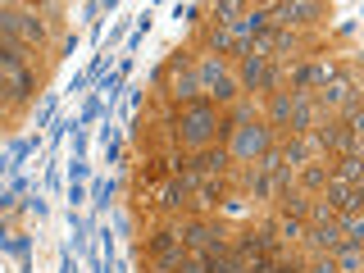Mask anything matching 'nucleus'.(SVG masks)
<instances>
[{
    "label": "nucleus",
    "instance_id": "1",
    "mask_svg": "<svg viewBox=\"0 0 364 273\" xmlns=\"http://www.w3.org/2000/svg\"><path fill=\"white\" fill-rule=\"evenodd\" d=\"M232 128L223 123L219 105H210V100H196V105H182V119H178V141L187 146V151H210L219 136H228Z\"/></svg>",
    "mask_w": 364,
    "mask_h": 273
},
{
    "label": "nucleus",
    "instance_id": "2",
    "mask_svg": "<svg viewBox=\"0 0 364 273\" xmlns=\"http://www.w3.org/2000/svg\"><path fill=\"white\" fill-rule=\"evenodd\" d=\"M273 146H278V132L269 128V123H242V128L228 132V159H237V164H255V159H264Z\"/></svg>",
    "mask_w": 364,
    "mask_h": 273
},
{
    "label": "nucleus",
    "instance_id": "3",
    "mask_svg": "<svg viewBox=\"0 0 364 273\" xmlns=\"http://www.w3.org/2000/svg\"><path fill=\"white\" fill-rule=\"evenodd\" d=\"M196 77H200V91H205V100H210V105H232L237 91H242V87H237V77L228 73L219 60H205L196 68Z\"/></svg>",
    "mask_w": 364,
    "mask_h": 273
},
{
    "label": "nucleus",
    "instance_id": "4",
    "mask_svg": "<svg viewBox=\"0 0 364 273\" xmlns=\"http://www.w3.org/2000/svg\"><path fill=\"white\" fill-rule=\"evenodd\" d=\"M237 87L242 91H273V64L264 60V55L246 50L242 55V73H237Z\"/></svg>",
    "mask_w": 364,
    "mask_h": 273
},
{
    "label": "nucleus",
    "instance_id": "5",
    "mask_svg": "<svg viewBox=\"0 0 364 273\" xmlns=\"http://www.w3.org/2000/svg\"><path fill=\"white\" fill-rule=\"evenodd\" d=\"M178 242H182V250H200V255H210V250H228L223 232L214 223H187L178 232Z\"/></svg>",
    "mask_w": 364,
    "mask_h": 273
},
{
    "label": "nucleus",
    "instance_id": "6",
    "mask_svg": "<svg viewBox=\"0 0 364 273\" xmlns=\"http://www.w3.org/2000/svg\"><path fill=\"white\" fill-rule=\"evenodd\" d=\"M287 123H291V136H305V132L318 128L314 91H291V114H287Z\"/></svg>",
    "mask_w": 364,
    "mask_h": 273
},
{
    "label": "nucleus",
    "instance_id": "7",
    "mask_svg": "<svg viewBox=\"0 0 364 273\" xmlns=\"http://www.w3.org/2000/svg\"><path fill=\"white\" fill-rule=\"evenodd\" d=\"M301 242H310L314 255H337V250L346 246V242H341V223H337V219H333V223H310Z\"/></svg>",
    "mask_w": 364,
    "mask_h": 273
},
{
    "label": "nucleus",
    "instance_id": "8",
    "mask_svg": "<svg viewBox=\"0 0 364 273\" xmlns=\"http://www.w3.org/2000/svg\"><path fill=\"white\" fill-rule=\"evenodd\" d=\"M269 14H278V18H273L278 28H291V23L323 18V5H314V0H287V5H269Z\"/></svg>",
    "mask_w": 364,
    "mask_h": 273
},
{
    "label": "nucleus",
    "instance_id": "9",
    "mask_svg": "<svg viewBox=\"0 0 364 273\" xmlns=\"http://www.w3.org/2000/svg\"><path fill=\"white\" fill-rule=\"evenodd\" d=\"M14 41L18 46H46V23L37 18V9H14Z\"/></svg>",
    "mask_w": 364,
    "mask_h": 273
},
{
    "label": "nucleus",
    "instance_id": "10",
    "mask_svg": "<svg viewBox=\"0 0 364 273\" xmlns=\"http://www.w3.org/2000/svg\"><path fill=\"white\" fill-rule=\"evenodd\" d=\"M328 178H333V164H323V159H310V164H301V191H323Z\"/></svg>",
    "mask_w": 364,
    "mask_h": 273
},
{
    "label": "nucleus",
    "instance_id": "11",
    "mask_svg": "<svg viewBox=\"0 0 364 273\" xmlns=\"http://www.w3.org/2000/svg\"><path fill=\"white\" fill-rule=\"evenodd\" d=\"M310 200L314 196H305V191H278V210H282V219H310Z\"/></svg>",
    "mask_w": 364,
    "mask_h": 273
},
{
    "label": "nucleus",
    "instance_id": "12",
    "mask_svg": "<svg viewBox=\"0 0 364 273\" xmlns=\"http://www.w3.org/2000/svg\"><path fill=\"white\" fill-rule=\"evenodd\" d=\"M14 68H28V46H18V41L0 37V77L14 73Z\"/></svg>",
    "mask_w": 364,
    "mask_h": 273
},
{
    "label": "nucleus",
    "instance_id": "13",
    "mask_svg": "<svg viewBox=\"0 0 364 273\" xmlns=\"http://www.w3.org/2000/svg\"><path fill=\"white\" fill-rule=\"evenodd\" d=\"M5 77H9V100H14V105H28L32 91H37V82H32V68H14V73H5Z\"/></svg>",
    "mask_w": 364,
    "mask_h": 273
},
{
    "label": "nucleus",
    "instance_id": "14",
    "mask_svg": "<svg viewBox=\"0 0 364 273\" xmlns=\"http://www.w3.org/2000/svg\"><path fill=\"white\" fill-rule=\"evenodd\" d=\"M200 96H205V91H200V77L196 73H178L173 77V100H178V105H196Z\"/></svg>",
    "mask_w": 364,
    "mask_h": 273
},
{
    "label": "nucleus",
    "instance_id": "15",
    "mask_svg": "<svg viewBox=\"0 0 364 273\" xmlns=\"http://www.w3.org/2000/svg\"><path fill=\"white\" fill-rule=\"evenodd\" d=\"M287 114H291V91H273V105H269V128H287Z\"/></svg>",
    "mask_w": 364,
    "mask_h": 273
},
{
    "label": "nucleus",
    "instance_id": "16",
    "mask_svg": "<svg viewBox=\"0 0 364 273\" xmlns=\"http://www.w3.org/2000/svg\"><path fill=\"white\" fill-rule=\"evenodd\" d=\"M205 41H210L214 50H237V55H246L242 46L232 41V28H228V23H210V32H205Z\"/></svg>",
    "mask_w": 364,
    "mask_h": 273
},
{
    "label": "nucleus",
    "instance_id": "17",
    "mask_svg": "<svg viewBox=\"0 0 364 273\" xmlns=\"http://www.w3.org/2000/svg\"><path fill=\"white\" fill-rule=\"evenodd\" d=\"M191 164H196L200 173H228V151H223V146H219V151L210 146V151H200V159H191Z\"/></svg>",
    "mask_w": 364,
    "mask_h": 273
},
{
    "label": "nucleus",
    "instance_id": "18",
    "mask_svg": "<svg viewBox=\"0 0 364 273\" xmlns=\"http://www.w3.org/2000/svg\"><path fill=\"white\" fill-rule=\"evenodd\" d=\"M337 273H360V259H364V246H341L337 250Z\"/></svg>",
    "mask_w": 364,
    "mask_h": 273
},
{
    "label": "nucleus",
    "instance_id": "19",
    "mask_svg": "<svg viewBox=\"0 0 364 273\" xmlns=\"http://www.w3.org/2000/svg\"><path fill=\"white\" fill-rule=\"evenodd\" d=\"M333 178L355 187V178H360V155H341V159H337V168H333Z\"/></svg>",
    "mask_w": 364,
    "mask_h": 273
},
{
    "label": "nucleus",
    "instance_id": "20",
    "mask_svg": "<svg viewBox=\"0 0 364 273\" xmlns=\"http://www.w3.org/2000/svg\"><path fill=\"white\" fill-rule=\"evenodd\" d=\"M178 273H210V259H205L200 250H187V255L178 259Z\"/></svg>",
    "mask_w": 364,
    "mask_h": 273
},
{
    "label": "nucleus",
    "instance_id": "21",
    "mask_svg": "<svg viewBox=\"0 0 364 273\" xmlns=\"http://www.w3.org/2000/svg\"><path fill=\"white\" fill-rule=\"evenodd\" d=\"M278 228H282V237H287V242H301V237H305V219H282Z\"/></svg>",
    "mask_w": 364,
    "mask_h": 273
},
{
    "label": "nucleus",
    "instance_id": "22",
    "mask_svg": "<svg viewBox=\"0 0 364 273\" xmlns=\"http://www.w3.org/2000/svg\"><path fill=\"white\" fill-rule=\"evenodd\" d=\"M305 273H337V259L333 255H314L310 264H305Z\"/></svg>",
    "mask_w": 364,
    "mask_h": 273
},
{
    "label": "nucleus",
    "instance_id": "23",
    "mask_svg": "<svg viewBox=\"0 0 364 273\" xmlns=\"http://www.w3.org/2000/svg\"><path fill=\"white\" fill-rule=\"evenodd\" d=\"M182 196H187V187H182V182H168V187H164V205H168V210H178Z\"/></svg>",
    "mask_w": 364,
    "mask_h": 273
}]
</instances>
